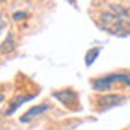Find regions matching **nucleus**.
Listing matches in <instances>:
<instances>
[{"label": "nucleus", "mask_w": 130, "mask_h": 130, "mask_svg": "<svg viewBox=\"0 0 130 130\" xmlns=\"http://www.w3.org/2000/svg\"><path fill=\"white\" fill-rule=\"evenodd\" d=\"M114 83H123L130 86V74L128 72H114V74H107L102 77H95L91 81V86L97 91H106V90H111Z\"/></svg>", "instance_id": "nucleus-2"}, {"label": "nucleus", "mask_w": 130, "mask_h": 130, "mask_svg": "<svg viewBox=\"0 0 130 130\" xmlns=\"http://www.w3.org/2000/svg\"><path fill=\"white\" fill-rule=\"evenodd\" d=\"M49 109H51V104H49V102H42V104H39V106H34V107H30L21 118H20V121H21V123H28V121H32L35 116L42 114V112L49 111Z\"/></svg>", "instance_id": "nucleus-5"}, {"label": "nucleus", "mask_w": 130, "mask_h": 130, "mask_svg": "<svg viewBox=\"0 0 130 130\" xmlns=\"http://www.w3.org/2000/svg\"><path fill=\"white\" fill-rule=\"evenodd\" d=\"M67 2H69L70 5H74V7H76V0H67Z\"/></svg>", "instance_id": "nucleus-10"}, {"label": "nucleus", "mask_w": 130, "mask_h": 130, "mask_svg": "<svg viewBox=\"0 0 130 130\" xmlns=\"http://www.w3.org/2000/svg\"><path fill=\"white\" fill-rule=\"evenodd\" d=\"M53 97L56 100H60L72 111H79V95L76 93V90L72 88H65V90H56L53 91Z\"/></svg>", "instance_id": "nucleus-3"}, {"label": "nucleus", "mask_w": 130, "mask_h": 130, "mask_svg": "<svg viewBox=\"0 0 130 130\" xmlns=\"http://www.w3.org/2000/svg\"><path fill=\"white\" fill-rule=\"evenodd\" d=\"M11 49H12V35H7V41L2 46V51L5 53V51H11Z\"/></svg>", "instance_id": "nucleus-8"}, {"label": "nucleus", "mask_w": 130, "mask_h": 130, "mask_svg": "<svg viewBox=\"0 0 130 130\" xmlns=\"http://www.w3.org/2000/svg\"><path fill=\"white\" fill-rule=\"evenodd\" d=\"M26 18H28V14H26V12H20V11L12 14V20H14V21H23V20H26Z\"/></svg>", "instance_id": "nucleus-9"}, {"label": "nucleus", "mask_w": 130, "mask_h": 130, "mask_svg": "<svg viewBox=\"0 0 130 130\" xmlns=\"http://www.w3.org/2000/svg\"><path fill=\"white\" fill-rule=\"evenodd\" d=\"M97 23L112 35H130V7L111 4L99 14Z\"/></svg>", "instance_id": "nucleus-1"}, {"label": "nucleus", "mask_w": 130, "mask_h": 130, "mask_svg": "<svg viewBox=\"0 0 130 130\" xmlns=\"http://www.w3.org/2000/svg\"><path fill=\"white\" fill-rule=\"evenodd\" d=\"M127 99L123 95H118V93H107V95H100L95 102H97V107L99 111H106V109H111V107H116L120 104H123Z\"/></svg>", "instance_id": "nucleus-4"}, {"label": "nucleus", "mask_w": 130, "mask_h": 130, "mask_svg": "<svg viewBox=\"0 0 130 130\" xmlns=\"http://www.w3.org/2000/svg\"><path fill=\"white\" fill-rule=\"evenodd\" d=\"M99 55H100V47H91L86 55H85V65L86 67H91V65L95 63V60H97Z\"/></svg>", "instance_id": "nucleus-7"}, {"label": "nucleus", "mask_w": 130, "mask_h": 130, "mask_svg": "<svg viewBox=\"0 0 130 130\" xmlns=\"http://www.w3.org/2000/svg\"><path fill=\"white\" fill-rule=\"evenodd\" d=\"M34 97H35V95H34V93H30V95H21V97H18L16 100H12V104H11L9 107L5 109V116H11V114H12V112H14L16 109L20 107L21 104H25V102H28V100H32Z\"/></svg>", "instance_id": "nucleus-6"}]
</instances>
